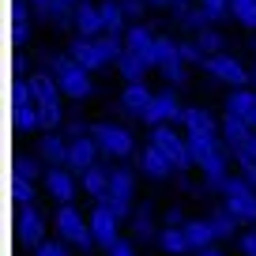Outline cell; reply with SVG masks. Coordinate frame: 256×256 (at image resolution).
<instances>
[{"mask_svg": "<svg viewBox=\"0 0 256 256\" xmlns=\"http://www.w3.org/2000/svg\"><path fill=\"white\" fill-rule=\"evenodd\" d=\"M184 238H188L192 248H208V245H218L215 238V226H211V218H188L184 222Z\"/></svg>", "mask_w": 256, "mask_h": 256, "instance_id": "603a6c76", "label": "cell"}, {"mask_svg": "<svg viewBox=\"0 0 256 256\" xmlns=\"http://www.w3.org/2000/svg\"><path fill=\"white\" fill-rule=\"evenodd\" d=\"M26 90H30V98L42 106V110H53V106H60V83H56V76H42L34 72L30 80H26Z\"/></svg>", "mask_w": 256, "mask_h": 256, "instance_id": "7c38bea8", "label": "cell"}, {"mask_svg": "<svg viewBox=\"0 0 256 256\" xmlns=\"http://www.w3.org/2000/svg\"><path fill=\"white\" fill-rule=\"evenodd\" d=\"M98 158H102V151H98L94 136L72 140V147H68V170H72V174H83V170H90Z\"/></svg>", "mask_w": 256, "mask_h": 256, "instance_id": "4fadbf2b", "label": "cell"}, {"mask_svg": "<svg viewBox=\"0 0 256 256\" xmlns=\"http://www.w3.org/2000/svg\"><path fill=\"white\" fill-rule=\"evenodd\" d=\"M177 124L184 128V136H218V120L208 110H184Z\"/></svg>", "mask_w": 256, "mask_h": 256, "instance_id": "ac0fdd59", "label": "cell"}, {"mask_svg": "<svg viewBox=\"0 0 256 256\" xmlns=\"http://www.w3.org/2000/svg\"><path fill=\"white\" fill-rule=\"evenodd\" d=\"M80 188L87 192L90 200H102L106 192L113 188V184H110V170H106V166H98V162H94L90 170H83V174H80Z\"/></svg>", "mask_w": 256, "mask_h": 256, "instance_id": "ffe728a7", "label": "cell"}, {"mask_svg": "<svg viewBox=\"0 0 256 256\" xmlns=\"http://www.w3.org/2000/svg\"><path fill=\"white\" fill-rule=\"evenodd\" d=\"M154 38H158V34H154L151 26H144V23L124 26V46H128V49H136V53H147V49L154 46Z\"/></svg>", "mask_w": 256, "mask_h": 256, "instance_id": "f546056e", "label": "cell"}, {"mask_svg": "<svg viewBox=\"0 0 256 256\" xmlns=\"http://www.w3.org/2000/svg\"><path fill=\"white\" fill-rule=\"evenodd\" d=\"M188 256H222V248H218V245H208V248H192Z\"/></svg>", "mask_w": 256, "mask_h": 256, "instance_id": "ab89813d", "label": "cell"}, {"mask_svg": "<svg viewBox=\"0 0 256 256\" xmlns=\"http://www.w3.org/2000/svg\"><path fill=\"white\" fill-rule=\"evenodd\" d=\"M19 241H23V245H34V248L46 241V222H42V211L34 208V204L19 211Z\"/></svg>", "mask_w": 256, "mask_h": 256, "instance_id": "e0dca14e", "label": "cell"}, {"mask_svg": "<svg viewBox=\"0 0 256 256\" xmlns=\"http://www.w3.org/2000/svg\"><path fill=\"white\" fill-rule=\"evenodd\" d=\"M222 196H226V208H230L241 222H256V188L245 181V174L230 177L226 188H222Z\"/></svg>", "mask_w": 256, "mask_h": 256, "instance_id": "8992f818", "label": "cell"}, {"mask_svg": "<svg viewBox=\"0 0 256 256\" xmlns=\"http://www.w3.org/2000/svg\"><path fill=\"white\" fill-rule=\"evenodd\" d=\"M181 113H184L181 94H177V90H158V94L151 98V106H147L140 117L147 120V128H158V124H177Z\"/></svg>", "mask_w": 256, "mask_h": 256, "instance_id": "52a82bcc", "label": "cell"}, {"mask_svg": "<svg viewBox=\"0 0 256 256\" xmlns=\"http://www.w3.org/2000/svg\"><path fill=\"white\" fill-rule=\"evenodd\" d=\"M46 64H49V72L56 76V83H60V90L68 98H87L90 94V68H83L72 53L68 56H46Z\"/></svg>", "mask_w": 256, "mask_h": 256, "instance_id": "6da1fadb", "label": "cell"}, {"mask_svg": "<svg viewBox=\"0 0 256 256\" xmlns=\"http://www.w3.org/2000/svg\"><path fill=\"white\" fill-rule=\"evenodd\" d=\"M218 132H222V140L230 144V151L238 154V151H245L248 136H252V124H248L245 117H238V113H230V110H226L222 117H218Z\"/></svg>", "mask_w": 256, "mask_h": 256, "instance_id": "8fae6325", "label": "cell"}, {"mask_svg": "<svg viewBox=\"0 0 256 256\" xmlns=\"http://www.w3.org/2000/svg\"><path fill=\"white\" fill-rule=\"evenodd\" d=\"M76 34L80 38H98L106 34V23H102V8L98 4H76Z\"/></svg>", "mask_w": 256, "mask_h": 256, "instance_id": "2e32d148", "label": "cell"}, {"mask_svg": "<svg viewBox=\"0 0 256 256\" xmlns=\"http://www.w3.org/2000/svg\"><path fill=\"white\" fill-rule=\"evenodd\" d=\"M230 12H234V19H238L241 26L256 30V0H230Z\"/></svg>", "mask_w": 256, "mask_h": 256, "instance_id": "4dcf8cb0", "label": "cell"}, {"mask_svg": "<svg viewBox=\"0 0 256 256\" xmlns=\"http://www.w3.org/2000/svg\"><path fill=\"white\" fill-rule=\"evenodd\" d=\"M106 256H136V248L128 245L124 238H120V241H117V245H113V248H110V252H106Z\"/></svg>", "mask_w": 256, "mask_h": 256, "instance_id": "f35d334b", "label": "cell"}, {"mask_svg": "<svg viewBox=\"0 0 256 256\" xmlns=\"http://www.w3.org/2000/svg\"><path fill=\"white\" fill-rule=\"evenodd\" d=\"M117 226H120V218L113 215L106 204H98V200H94V208H90V230H94L98 248H106V252H110V248L120 241V230H117Z\"/></svg>", "mask_w": 256, "mask_h": 256, "instance_id": "9c48e42d", "label": "cell"}, {"mask_svg": "<svg viewBox=\"0 0 256 256\" xmlns=\"http://www.w3.org/2000/svg\"><path fill=\"white\" fill-rule=\"evenodd\" d=\"M177 49H181V60H184V64H204V60H208V53H204V49L196 46V38L177 42Z\"/></svg>", "mask_w": 256, "mask_h": 256, "instance_id": "836d02e7", "label": "cell"}, {"mask_svg": "<svg viewBox=\"0 0 256 256\" xmlns=\"http://www.w3.org/2000/svg\"><path fill=\"white\" fill-rule=\"evenodd\" d=\"M192 38H196V46H200V49H204V53H208V56L222 53V38H218V34L211 30V23H208V26H200V30L192 34Z\"/></svg>", "mask_w": 256, "mask_h": 256, "instance_id": "1f68e13d", "label": "cell"}, {"mask_svg": "<svg viewBox=\"0 0 256 256\" xmlns=\"http://www.w3.org/2000/svg\"><path fill=\"white\" fill-rule=\"evenodd\" d=\"M226 110L238 113V117H245L248 124H252V117H256V90L252 87H234V94L226 98Z\"/></svg>", "mask_w": 256, "mask_h": 256, "instance_id": "cb8c5ba5", "label": "cell"}, {"mask_svg": "<svg viewBox=\"0 0 256 256\" xmlns=\"http://www.w3.org/2000/svg\"><path fill=\"white\" fill-rule=\"evenodd\" d=\"M252 90H256V68H252Z\"/></svg>", "mask_w": 256, "mask_h": 256, "instance_id": "ee69618b", "label": "cell"}, {"mask_svg": "<svg viewBox=\"0 0 256 256\" xmlns=\"http://www.w3.org/2000/svg\"><path fill=\"white\" fill-rule=\"evenodd\" d=\"M151 98H154V90L147 87L144 80H140V83H124V90H120V102H124V110H128V113H136V117L147 110V106H151Z\"/></svg>", "mask_w": 256, "mask_h": 256, "instance_id": "7402d4cb", "label": "cell"}, {"mask_svg": "<svg viewBox=\"0 0 256 256\" xmlns=\"http://www.w3.org/2000/svg\"><path fill=\"white\" fill-rule=\"evenodd\" d=\"M38 256H72V252H68V241H42V245H38Z\"/></svg>", "mask_w": 256, "mask_h": 256, "instance_id": "e575fe53", "label": "cell"}, {"mask_svg": "<svg viewBox=\"0 0 256 256\" xmlns=\"http://www.w3.org/2000/svg\"><path fill=\"white\" fill-rule=\"evenodd\" d=\"M241 252H245V256H256V230L241 234Z\"/></svg>", "mask_w": 256, "mask_h": 256, "instance_id": "74e56055", "label": "cell"}, {"mask_svg": "<svg viewBox=\"0 0 256 256\" xmlns=\"http://www.w3.org/2000/svg\"><path fill=\"white\" fill-rule=\"evenodd\" d=\"M252 128H256V117H252Z\"/></svg>", "mask_w": 256, "mask_h": 256, "instance_id": "bcb514c9", "label": "cell"}, {"mask_svg": "<svg viewBox=\"0 0 256 256\" xmlns=\"http://www.w3.org/2000/svg\"><path fill=\"white\" fill-rule=\"evenodd\" d=\"M56 230H60V238L68 241L72 248H80V252H90V248H98L90 222L83 218L80 208H72V204H60V211H56Z\"/></svg>", "mask_w": 256, "mask_h": 256, "instance_id": "7a4b0ae2", "label": "cell"}, {"mask_svg": "<svg viewBox=\"0 0 256 256\" xmlns=\"http://www.w3.org/2000/svg\"><path fill=\"white\" fill-rule=\"evenodd\" d=\"M120 4H124L128 19H140V16L147 12V4H151V0H120Z\"/></svg>", "mask_w": 256, "mask_h": 256, "instance_id": "8d00e7d4", "label": "cell"}, {"mask_svg": "<svg viewBox=\"0 0 256 256\" xmlns=\"http://www.w3.org/2000/svg\"><path fill=\"white\" fill-rule=\"evenodd\" d=\"M166 256H170V252H166Z\"/></svg>", "mask_w": 256, "mask_h": 256, "instance_id": "7dc6e473", "label": "cell"}, {"mask_svg": "<svg viewBox=\"0 0 256 256\" xmlns=\"http://www.w3.org/2000/svg\"><path fill=\"white\" fill-rule=\"evenodd\" d=\"M147 60H151L170 83H184V60H181V49H177L174 38L158 34V38H154V46L147 49Z\"/></svg>", "mask_w": 256, "mask_h": 256, "instance_id": "5b68a950", "label": "cell"}, {"mask_svg": "<svg viewBox=\"0 0 256 256\" xmlns=\"http://www.w3.org/2000/svg\"><path fill=\"white\" fill-rule=\"evenodd\" d=\"M200 68H204L208 76H215V80L230 83V87H248V83H252V72H245V68H241V60H234L230 53H215V56H208Z\"/></svg>", "mask_w": 256, "mask_h": 256, "instance_id": "ba28073f", "label": "cell"}, {"mask_svg": "<svg viewBox=\"0 0 256 256\" xmlns=\"http://www.w3.org/2000/svg\"><path fill=\"white\" fill-rule=\"evenodd\" d=\"M110 184H113V192H120V196H136V174H132V166H128V162L110 166Z\"/></svg>", "mask_w": 256, "mask_h": 256, "instance_id": "f1b7e54d", "label": "cell"}, {"mask_svg": "<svg viewBox=\"0 0 256 256\" xmlns=\"http://www.w3.org/2000/svg\"><path fill=\"white\" fill-rule=\"evenodd\" d=\"M154 8H177V4H196V0H151Z\"/></svg>", "mask_w": 256, "mask_h": 256, "instance_id": "60d3db41", "label": "cell"}, {"mask_svg": "<svg viewBox=\"0 0 256 256\" xmlns=\"http://www.w3.org/2000/svg\"><path fill=\"white\" fill-rule=\"evenodd\" d=\"M98 8H102V23H106V30H110V34H124L128 12H124V4H120V0H102Z\"/></svg>", "mask_w": 256, "mask_h": 256, "instance_id": "4316f807", "label": "cell"}, {"mask_svg": "<svg viewBox=\"0 0 256 256\" xmlns=\"http://www.w3.org/2000/svg\"><path fill=\"white\" fill-rule=\"evenodd\" d=\"M166 226H184L181 222V211H166Z\"/></svg>", "mask_w": 256, "mask_h": 256, "instance_id": "7bdbcfd3", "label": "cell"}, {"mask_svg": "<svg viewBox=\"0 0 256 256\" xmlns=\"http://www.w3.org/2000/svg\"><path fill=\"white\" fill-rule=\"evenodd\" d=\"M72 56L83 64V68H90V72H98V68L113 64V60H110V53L98 46V38H76V42H72Z\"/></svg>", "mask_w": 256, "mask_h": 256, "instance_id": "9a60e30c", "label": "cell"}, {"mask_svg": "<svg viewBox=\"0 0 256 256\" xmlns=\"http://www.w3.org/2000/svg\"><path fill=\"white\" fill-rule=\"evenodd\" d=\"M136 162H140V170H144L147 177H154V181H166V177L177 170L174 162L166 158V151H162V147H154V144H147L144 151H140V158H136Z\"/></svg>", "mask_w": 256, "mask_h": 256, "instance_id": "5bb4252c", "label": "cell"}, {"mask_svg": "<svg viewBox=\"0 0 256 256\" xmlns=\"http://www.w3.org/2000/svg\"><path fill=\"white\" fill-rule=\"evenodd\" d=\"M238 222H241V218L234 215L226 204H222V208H211V226H215V238L218 241H230L234 234H238Z\"/></svg>", "mask_w": 256, "mask_h": 256, "instance_id": "484cf974", "label": "cell"}, {"mask_svg": "<svg viewBox=\"0 0 256 256\" xmlns=\"http://www.w3.org/2000/svg\"><path fill=\"white\" fill-rule=\"evenodd\" d=\"M204 8V16H208V23H218V19H226V16H234L230 12V0H196Z\"/></svg>", "mask_w": 256, "mask_h": 256, "instance_id": "d6a6232c", "label": "cell"}, {"mask_svg": "<svg viewBox=\"0 0 256 256\" xmlns=\"http://www.w3.org/2000/svg\"><path fill=\"white\" fill-rule=\"evenodd\" d=\"M117 68H120V80L124 83H140L147 76V68H154L151 60H147V53H136V49H124V56L117 60Z\"/></svg>", "mask_w": 256, "mask_h": 256, "instance_id": "44dd1931", "label": "cell"}, {"mask_svg": "<svg viewBox=\"0 0 256 256\" xmlns=\"http://www.w3.org/2000/svg\"><path fill=\"white\" fill-rule=\"evenodd\" d=\"M64 136H68V140H80V136H90V132H87V124H83V120H64Z\"/></svg>", "mask_w": 256, "mask_h": 256, "instance_id": "d590c367", "label": "cell"}, {"mask_svg": "<svg viewBox=\"0 0 256 256\" xmlns=\"http://www.w3.org/2000/svg\"><path fill=\"white\" fill-rule=\"evenodd\" d=\"M68 147H72V140L60 136V132H46L38 144V154L49 162V166H68Z\"/></svg>", "mask_w": 256, "mask_h": 256, "instance_id": "d6986e66", "label": "cell"}, {"mask_svg": "<svg viewBox=\"0 0 256 256\" xmlns=\"http://www.w3.org/2000/svg\"><path fill=\"white\" fill-rule=\"evenodd\" d=\"M90 136H94L102 158H110V162H128V158H132V151H136L132 132L120 128V124H90Z\"/></svg>", "mask_w": 256, "mask_h": 256, "instance_id": "3957f363", "label": "cell"}, {"mask_svg": "<svg viewBox=\"0 0 256 256\" xmlns=\"http://www.w3.org/2000/svg\"><path fill=\"white\" fill-rule=\"evenodd\" d=\"M80 174H72L68 166H49L46 177H42V184H46V192L53 196L56 204H72L76 188H80V181H76Z\"/></svg>", "mask_w": 256, "mask_h": 256, "instance_id": "30bf717a", "label": "cell"}, {"mask_svg": "<svg viewBox=\"0 0 256 256\" xmlns=\"http://www.w3.org/2000/svg\"><path fill=\"white\" fill-rule=\"evenodd\" d=\"M162 245V252L170 256H181V252H192L188 238H184V226H166V230H158V238H154Z\"/></svg>", "mask_w": 256, "mask_h": 256, "instance_id": "d4e9b609", "label": "cell"}, {"mask_svg": "<svg viewBox=\"0 0 256 256\" xmlns=\"http://www.w3.org/2000/svg\"><path fill=\"white\" fill-rule=\"evenodd\" d=\"M151 144H154V147H162V151H166V158L174 162L181 174L196 166V154H192V147H188V136H181L174 124H158V128H151Z\"/></svg>", "mask_w": 256, "mask_h": 256, "instance_id": "277c9868", "label": "cell"}, {"mask_svg": "<svg viewBox=\"0 0 256 256\" xmlns=\"http://www.w3.org/2000/svg\"><path fill=\"white\" fill-rule=\"evenodd\" d=\"M132 234H136L140 241L158 238V230H154V215H151V204H136V211H132Z\"/></svg>", "mask_w": 256, "mask_h": 256, "instance_id": "83f0119b", "label": "cell"}, {"mask_svg": "<svg viewBox=\"0 0 256 256\" xmlns=\"http://www.w3.org/2000/svg\"><path fill=\"white\" fill-rule=\"evenodd\" d=\"M252 53H256V38H252Z\"/></svg>", "mask_w": 256, "mask_h": 256, "instance_id": "f6af8a7d", "label": "cell"}, {"mask_svg": "<svg viewBox=\"0 0 256 256\" xmlns=\"http://www.w3.org/2000/svg\"><path fill=\"white\" fill-rule=\"evenodd\" d=\"M26 4H30V8L38 12V16H46V8H49V4H53V0H26Z\"/></svg>", "mask_w": 256, "mask_h": 256, "instance_id": "b9f144b4", "label": "cell"}]
</instances>
